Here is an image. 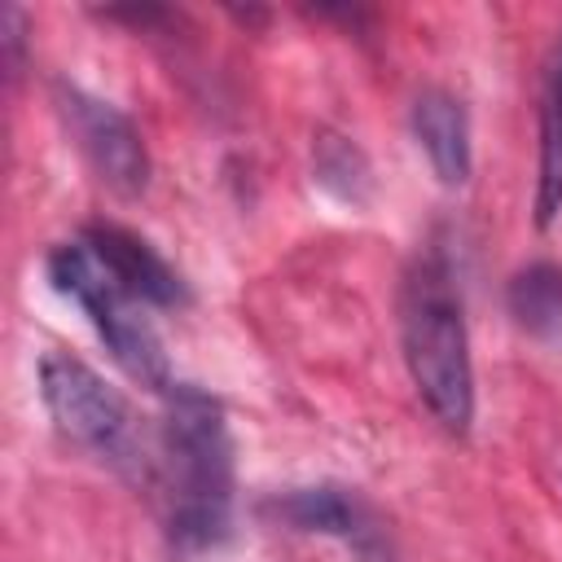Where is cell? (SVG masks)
Returning <instances> with one entry per match:
<instances>
[{
    "mask_svg": "<svg viewBox=\"0 0 562 562\" xmlns=\"http://www.w3.org/2000/svg\"><path fill=\"white\" fill-rule=\"evenodd\" d=\"M149 483L167 505V527L184 549H215L233 531V435L224 404L193 382L162 395Z\"/></svg>",
    "mask_w": 562,
    "mask_h": 562,
    "instance_id": "1",
    "label": "cell"
},
{
    "mask_svg": "<svg viewBox=\"0 0 562 562\" xmlns=\"http://www.w3.org/2000/svg\"><path fill=\"white\" fill-rule=\"evenodd\" d=\"M400 347L404 369L426 404V413L448 435H470L474 426V356L461 290L443 250H426L408 263L400 281Z\"/></svg>",
    "mask_w": 562,
    "mask_h": 562,
    "instance_id": "2",
    "label": "cell"
},
{
    "mask_svg": "<svg viewBox=\"0 0 562 562\" xmlns=\"http://www.w3.org/2000/svg\"><path fill=\"white\" fill-rule=\"evenodd\" d=\"M35 386H40V404L61 439L83 448L101 465H110L136 483H149L154 457L145 448L136 413H132L127 395L119 386H110L88 360L53 347L35 364Z\"/></svg>",
    "mask_w": 562,
    "mask_h": 562,
    "instance_id": "3",
    "label": "cell"
},
{
    "mask_svg": "<svg viewBox=\"0 0 562 562\" xmlns=\"http://www.w3.org/2000/svg\"><path fill=\"white\" fill-rule=\"evenodd\" d=\"M44 272H48V285H53L61 299H70V303L88 316L92 334L105 342V351L119 360V369H123L127 378H136L140 386H149V391H158V395H167V391L180 382V378L171 373V364H167V351H162L158 329H154L149 316H145L149 307L136 303V299L105 272V263L88 250L83 237L57 241V246L48 250V259H44Z\"/></svg>",
    "mask_w": 562,
    "mask_h": 562,
    "instance_id": "4",
    "label": "cell"
},
{
    "mask_svg": "<svg viewBox=\"0 0 562 562\" xmlns=\"http://www.w3.org/2000/svg\"><path fill=\"white\" fill-rule=\"evenodd\" d=\"M53 110H57L70 145L83 154V162L110 193L140 198L149 189V171H154L149 145L123 105H114L110 97L61 75V79H53Z\"/></svg>",
    "mask_w": 562,
    "mask_h": 562,
    "instance_id": "5",
    "label": "cell"
},
{
    "mask_svg": "<svg viewBox=\"0 0 562 562\" xmlns=\"http://www.w3.org/2000/svg\"><path fill=\"white\" fill-rule=\"evenodd\" d=\"M88 241V250L105 263V272L145 307H184L189 303V281L180 277L176 263H167L136 228L127 224H110V220H97L79 233Z\"/></svg>",
    "mask_w": 562,
    "mask_h": 562,
    "instance_id": "6",
    "label": "cell"
},
{
    "mask_svg": "<svg viewBox=\"0 0 562 562\" xmlns=\"http://www.w3.org/2000/svg\"><path fill=\"white\" fill-rule=\"evenodd\" d=\"M408 132L443 189H461L470 180V171H474L470 110L452 88H443V83L417 88V97L408 105Z\"/></svg>",
    "mask_w": 562,
    "mask_h": 562,
    "instance_id": "7",
    "label": "cell"
},
{
    "mask_svg": "<svg viewBox=\"0 0 562 562\" xmlns=\"http://www.w3.org/2000/svg\"><path fill=\"white\" fill-rule=\"evenodd\" d=\"M536 193H531V220L536 228H549L562 215V31L544 53L540 66V105H536Z\"/></svg>",
    "mask_w": 562,
    "mask_h": 562,
    "instance_id": "8",
    "label": "cell"
},
{
    "mask_svg": "<svg viewBox=\"0 0 562 562\" xmlns=\"http://www.w3.org/2000/svg\"><path fill=\"white\" fill-rule=\"evenodd\" d=\"M263 514L294 531H316V536H338V540H364L369 518L364 505L338 487V483H312V487H285L263 501Z\"/></svg>",
    "mask_w": 562,
    "mask_h": 562,
    "instance_id": "9",
    "label": "cell"
},
{
    "mask_svg": "<svg viewBox=\"0 0 562 562\" xmlns=\"http://www.w3.org/2000/svg\"><path fill=\"white\" fill-rule=\"evenodd\" d=\"M505 307L514 325L540 342H562V263L531 259L505 285Z\"/></svg>",
    "mask_w": 562,
    "mask_h": 562,
    "instance_id": "10",
    "label": "cell"
},
{
    "mask_svg": "<svg viewBox=\"0 0 562 562\" xmlns=\"http://www.w3.org/2000/svg\"><path fill=\"white\" fill-rule=\"evenodd\" d=\"M312 180L338 206H351V211L369 206V198H373L369 154L347 132H334V127H316V136H312Z\"/></svg>",
    "mask_w": 562,
    "mask_h": 562,
    "instance_id": "11",
    "label": "cell"
},
{
    "mask_svg": "<svg viewBox=\"0 0 562 562\" xmlns=\"http://www.w3.org/2000/svg\"><path fill=\"white\" fill-rule=\"evenodd\" d=\"M0 53H4V75L18 79L26 66V9L22 4H0Z\"/></svg>",
    "mask_w": 562,
    "mask_h": 562,
    "instance_id": "12",
    "label": "cell"
}]
</instances>
